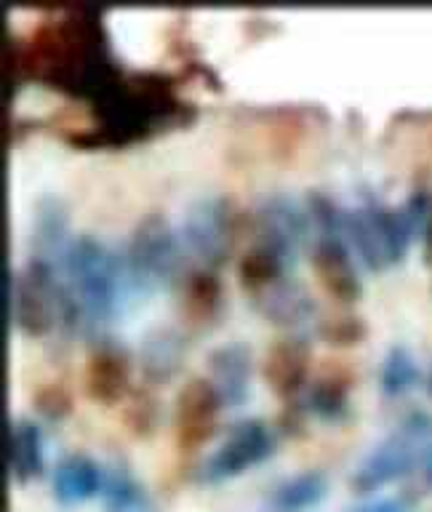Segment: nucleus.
I'll return each mask as SVG.
<instances>
[{"label": "nucleus", "mask_w": 432, "mask_h": 512, "mask_svg": "<svg viewBox=\"0 0 432 512\" xmlns=\"http://www.w3.org/2000/svg\"><path fill=\"white\" fill-rule=\"evenodd\" d=\"M59 275L70 296L75 326L80 323L86 331L104 326L115 312L118 288L126 286L118 256L102 240L83 232L67 243Z\"/></svg>", "instance_id": "2"}, {"label": "nucleus", "mask_w": 432, "mask_h": 512, "mask_svg": "<svg viewBox=\"0 0 432 512\" xmlns=\"http://www.w3.org/2000/svg\"><path fill=\"white\" fill-rule=\"evenodd\" d=\"M416 379H419V368H416V358L411 355V350L403 344H392L382 360V371H379V387L384 395L398 398L414 387Z\"/></svg>", "instance_id": "26"}, {"label": "nucleus", "mask_w": 432, "mask_h": 512, "mask_svg": "<svg viewBox=\"0 0 432 512\" xmlns=\"http://www.w3.org/2000/svg\"><path fill=\"white\" fill-rule=\"evenodd\" d=\"M363 206H366L368 211H371V216H374L376 230H379V238H382L384 254H387V262H400V259L406 256V248L414 235L408 232L398 206H387V203H382V200L376 198V195H371V192L363 195Z\"/></svg>", "instance_id": "22"}, {"label": "nucleus", "mask_w": 432, "mask_h": 512, "mask_svg": "<svg viewBox=\"0 0 432 512\" xmlns=\"http://www.w3.org/2000/svg\"><path fill=\"white\" fill-rule=\"evenodd\" d=\"M6 312L11 326L27 336H43L56 320L75 326L70 296L54 264L30 256L19 270L6 272Z\"/></svg>", "instance_id": "3"}, {"label": "nucleus", "mask_w": 432, "mask_h": 512, "mask_svg": "<svg viewBox=\"0 0 432 512\" xmlns=\"http://www.w3.org/2000/svg\"><path fill=\"white\" fill-rule=\"evenodd\" d=\"M430 208H432V195H430V190H424V187H419V190L411 192V195L406 198V203H403V206H398L400 216H403V222H406V227L411 235H422V227H424V222H427Z\"/></svg>", "instance_id": "27"}, {"label": "nucleus", "mask_w": 432, "mask_h": 512, "mask_svg": "<svg viewBox=\"0 0 432 512\" xmlns=\"http://www.w3.org/2000/svg\"><path fill=\"white\" fill-rule=\"evenodd\" d=\"M344 243L352 248L366 270H382L387 267V254H384L382 238L376 230V222L366 206L344 208Z\"/></svg>", "instance_id": "19"}, {"label": "nucleus", "mask_w": 432, "mask_h": 512, "mask_svg": "<svg viewBox=\"0 0 432 512\" xmlns=\"http://www.w3.org/2000/svg\"><path fill=\"white\" fill-rule=\"evenodd\" d=\"M208 382L222 406H240L248 390L251 352L246 344L227 342L208 352Z\"/></svg>", "instance_id": "12"}, {"label": "nucleus", "mask_w": 432, "mask_h": 512, "mask_svg": "<svg viewBox=\"0 0 432 512\" xmlns=\"http://www.w3.org/2000/svg\"><path fill=\"white\" fill-rule=\"evenodd\" d=\"M363 334V326L358 323V318H336L328 320V326H323V336H326L328 342H355L358 336Z\"/></svg>", "instance_id": "30"}, {"label": "nucleus", "mask_w": 432, "mask_h": 512, "mask_svg": "<svg viewBox=\"0 0 432 512\" xmlns=\"http://www.w3.org/2000/svg\"><path fill=\"white\" fill-rule=\"evenodd\" d=\"M280 275H286V267L280 262L278 256L272 254L270 248L259 246L254 243L251 248H246L238 259V280L240 286L256 294V291H262L272 283V280H278Z\"/></svg>", "instance_id": "24"}, {"label": "nucleus", "mask_w": 432, "mask_h": 512, "mask_svg": "<svg viewBox=\"0 0 432 512\" xmlns=\"http://www.w3.org/2000/svg\"><path fill=\"white\" fill-rule=\"evenodd\" d=\"M96 126L67 136L75 147H118L142 139L150 128L182 118V102L163 72L123 75L110 94L91 104Z\"/></svg>", "instance_id": "1"}, {"label": "nucleus", "mask_w": 432, "mask_h": 512, "mask_svg": "<svg viewBox=\"0 0 432 512\" xmlns=\"http://www.w3.org/2000/svg\"><path fill=\"white\" fill-rule=\"evenodd\" d=\"M422 248H424V259L432 262V208L430 214H427V222L422 227Z\"/></svg>", "instance_id": "33"}, {"label": "nucleus", "mask_w": 432, "mask_h": 512, "mask_svg": "<svg viewBox=\"0 0 432 512\" xmlns=\"http://www.w3.org/2000/svg\"><path fill=\"white\" fill-rule=\"evenodd\" d=\"M120 267L123 283L139 294H150L174 283L182 270V254L166 216L150 211L134 224L120 256Z\"/></svg>", "instance_id": "4"}, {"label": "nucleus", "mask_w": 432, "mask_h": 512, "mask_svg": "<svg viewBox=\"0 0 432 512\" xmlns=\"http://www.w3.org/2000/svg\"><path fill=\"white\" fill-rule=\"evenodd\" d=\"M312 270L331 299L352 302L360 296V278L350 259V248L342 238L318 235L312 243Z\"/></svg>", "instance_id": "10"}, {"label": "nucleus", "mask_w": 432, "mask_h": 512, "mask_svg": "<svg viewBox=\"0 0 432 512\" xmlns=\"http://www.w3.org/2000/svg\"><path fill=\"white\" fill-rule=\"evenodd\" d=\"M310 347L302 336H283L267 347L262 360V376L267 387L280 398H291L307 379Z\"/></svg>", "instance_id": "11"}, {"label": "nucleus", "mask_w": 432, "mask_h": 512, "mask_svg": "<svg viewBox=\"0 0 432 512\" xmlns=\"http://www.w3.org/2000/svg\"><path fill=\"white\" fill-rule=\"evenodd\" d=\"M254 296L256 310L278 326H299L315 312V302H312L307 286L288 275H280L278 280H272L270 286L256 291Z\"/></svg>", "instance_id": "14"}, {"label": "nucleus", "mask_w": 432, "mask_h": 512, "mask_svg": "<svg viewBox=\"0 0 432 512\" xmlns=\"http://www.w3.org/2000/svg\"><path fill=\"white\" fill-rule=\"evenodd\" d=\"M35 408L48 419H56L70 408V392L64 390L62 384H46L35 395Z\"/></svg>", "instance_id": "28"}, {"label": "nucleus", "mask_w": 432, "mask_h": 512, "mask_svg": "<svg viewBox=\"0 0 432 512\" xmlns=\"http://www.w3.org/2000/svg\"><path fill=\"white\" fill-rule=\"evenodd\" d=\"M104 512H155V504L139 480L126 467H107L102 480Z\"/></svg>", "instance_id": "20"}, {"label": "nucleus", "mask_w": 432, "mask_h": 512, "mask_svg": "<svg viewBox=\"0 0 432 512\" xmlns=\"http://www.w3.org/2000/svg\"><path fill=\"white\" fill-rule=\"evenodd\" d=\"M323 494H326V475L318 470H307L280 480L278 486L272 488L270 502L280 512H299L318 504Z\"/></svg>", "instance_id": "21"}, {"label": "nucleus", "mask_w": 432, "mask_h": 512, "mask_svg": "<svg viewBox=\"0 0 432 512\" xmlns=\"http://www.w3.org/2000/svg\"><path fill=\"white\" fill-rule=\"evenodd\" d=\"M254 232L256 243L270 248L288 270L307 240V214L286 192H270L256 203Z\"/></svg>", "instance_id": "7"}, {"label": "nucleus", "mask_w": 432, "mask_h": 512, "mask_svg": "<svg viewBox=\"0 0 432 512\" xmlns=\"http://www.w3.org/2000/svg\"><path fill=\"white\" fill-rule=\"evenodd\" d=\"M355 512H408V507L400 502V499H392V496H382V499L366 502L363 507H358Z\"/></svg>", "instance_id": "31"}, {"label": "nucleus", "mask_w": 432, "mask_h": 512, "mask_svg": "<svg viewBox=\"0 0 432 512\" xmlns=\"http://www.w3.org/2000/svg\"><path fill=\"white\" fill-rule=\"evenodd\" d=\"M6 462L16 480L38 475L43 467V448H40L38 424L27 416H8L6 427Z\"/></svg>", "instance_id": "18"}, {"label": "nucleus", "mask_w": 432, "mask_h": 512, "mask_svg": "<svg viewBox=\"0 0 432 512\" xmlns=\"http://www.w3.org/2000/svg\"><path fill=\"white\" fill-rule=\"evenodd\" d=\"M128 384V358L123 347L115 342H99L88 352L86 374H83V387L94 400L102 403H115L126 392Z\"/></svg>", "instance_id": "13"}, {"label": "nucleus", "mask_w": 432, "mask_h": 512, "mask_svg": "<svg viewBox=\"0 0 432 512\" xmlns=\"http://www.w3.org/2000/svg\"><path fill=\"white\" fill-rule=\"evenodd\" d=\"M104 470L88 454L62 456L51 475V488L59 502L72 504L102 494Z\"/></svg>", "instance_id": "15"}, {"label": "nucleus", "mask_w": 432, "mask_h": 512, "mask_svg": "<svg viewBox=\"0 0 432 512\" xmlns=\"http://www.w3.org/2000/svg\"><path fill=\"white\" fill-rule=\"evenodd\" d=\"M184 355V336L174 326L150 328L139 344V366L147 382H166Z\"/></svg>", "instance_id": "16"}, {"label": "nucleus", "mask_w": 432, "mask_h": 512, "mask_svg": "<svg viewBox=\"0 0 432 512\" xmlns=\"http://www.w3.org/2000/svg\"><path fill=\"white\" fill-rule=\"evenodd\" d=\"M222 406L203 376H190L174 398V435L179 448H195L214 430L216 408Z\"/></svg>", "instance_id": "9"}, {"label": "nucleus", "mask_w": 432, "mask_h": 512, "mask_svg": "<svg viewBox=\"0 0 432 512\" xmlns=\"http://www.w3.org/2000/svg\"><path fill=\"white\" fill-rule=\"evenodd\" d=\"M427 387H430V392H432V368H430V384H427Z\"/></svg>", "instance_id": "34"}, {"label": "nucleus", "mask_w": 432, "mask_h": 512, "mask_svg": "<svg viewBox=\"0 0 432 512\" xmlns=\"http://www.w3.org/2000/svg\"><path fill=\"white\" fill-rule=\"evenodd\" d=\"M275 435L262 419L248 416L240 422L230 424V430L224 432L219 446L200 462L198 480L200 483H219V480L235 478L251 464L262 462L272 454Z\"/></svg>", "instance_id": "6"}, {"label": "nucleus", "mask_w": 432, "mask_h": 512, "mask_svg": "<svg viewBox=\"0 0 432 512\" xmlns=\"http://www.w3.org/2000/svg\"><path fill=\"white\" fill-rule=\"evenodd\" d=\"M347 374L339 371V366H328L323 368L315 382L310 384L307 390V408L312 414L323 416V419H336V416L344 411V403H347Z\"/></svg>", "instance_id": "23"}, {"label": "nucleus", "mask_w": 432, "mask_h": 512, "mask_svg": "<svg viewBox=\"0 0 432 512\" xmlns=\"http://www.w3.org/2000/svg\"><path fill=\"white\" fill-rule=\"evenodd\" d=\"M424 443L414 440L408 432L398 427L390 432L387 438L379 440L371 451L358 462V467L352 470L350 486L360 494L376 491V488L387 486L392 480L403 478L408 472L414 470L419 462V451Z\"/></svg>", "instance_id": "8"}, {"label": "nucleus", "mask_w": 432, "mask_h": 512, "mask_svg": "<svg viewBox=\"0 0 432 512\" xmlns=\"http://www.w3.org/2000/svg\"><path fill=\"white\" fill-rule=\"evenodd\" d=\"M232 203L222 195H200L190 200L182 211V240L192 256H198L206 267H216L232 246Z\"/></svg>", "instance_id": "5"}, {"label": "nucleus", "mask_w": 432, "mask_h": 512, "mask_svg": "<svg viewBox=\"0 0 432 512\" xmlns=\"http://www.w3.org/2000/svg\"><path fill=\"white\" fill-rule=\"evenodd\" d=\"M64 224H67V216H64L62 200L54 195H43L35 203V216H32V256L46 259L56 270L62 267L64 251L70 243L64 240Z\"/></svg>", "instance_id": "17"}, {"label": "nucleus", "mask_w": 432, "mask_h": 512, "mask_svg": "<svg viewBox=\"0 0 432 512\" xmlns=\"http://www.w3.org/2000/svg\"><path fill=\"white\" fill-rule=\"evenodd\" d=\"M419 472H422V480L427 486H432V440L424 443L422 451H419V462H416Z\"/></svg>", "instance_id": "32"}, {"label": "nucleus", "mask_w": 432, "mask_h": 512, "mask_svg": "<svg viewBox=\"0 0 432 512\" xmlns=\"http://www.w3.org/2000/svg\"><path fill=\"white\" fill-rule=\"evenodd\" d=\"M219 304V280L211 270H192L184 280V312L192 323H206Z\"/></svg>", "instance_id": "25"}, {"label": "nucleus", "mask_w": 432, "mask_h": 512, "mask_svg": "<svg viewBox=\"0 0 432 512\" xmlns=\"http://www.w3.org/2000/svg\"><path fill=\"white\" fill-rule=\"evenodd\" d=\"M126 419L136 432L150 430L152 419H155V400H152L144 390L134 392L126 406Z\"/></svg>", "instance_id": "29"}]
</instances>
